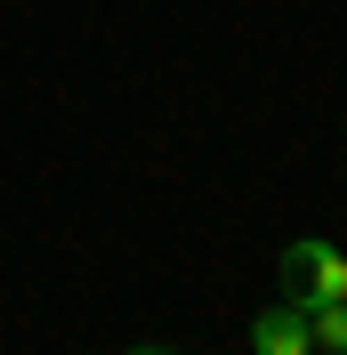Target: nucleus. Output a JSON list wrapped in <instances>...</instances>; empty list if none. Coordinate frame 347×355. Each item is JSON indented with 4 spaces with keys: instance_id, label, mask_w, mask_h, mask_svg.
<instances>
[{
    "instance_id": "nucleus-1",
    "label": "nucleus",
    "mask_w": 347,
    "mask_h": 355,
    "mask_svg": "<svg viewBox=\"0 0 347 355\" xmlns=\"http://www.w3.org/2000/svg\"><path fill=\"white\" fill-rule=\"evenodd\" d=\"M275 275H282V299H291L299 315H315V307H331V299H347V250H339V243H315V234L282 250Z\"/></svg>"
},
{
    "instance_id": "nucleus-2",
    "label": "nucleus",
    "mask_w": 347,
    "mask_h": 355,
    "mask_svg": "<svg viewBox=\"0 0 347 355\" xmlns=\"http://www.w3.org/2000/svg\"><path fill=\"white\" fill-rule=\"evenodd\" d=\"M251 347L259 355H315V331H307V315L282 299V307H266L259 323H251Z\"/></svg>"
},
{
    "instance_id": "nucleus-3",
    "label": "nucleus",
    "mask_w": 347,
    "mask_h": 355,
    "mask_svg": "<svg viewBox=\"0 0 347 355\" xmlns=\"http://www.w3.org/2000/svg\"><path fill=\"white\" fill-rule=\"evenodd\" d=\"M307 331H315V347H323V355H347V299L315 307V315H307Z\"/></svg>"
},
{
    "instance_id": "nucleus-4",
    "label": "nucleus",
    "mask_w": 347,
    "mask_h": 355,
    "mask_svg": "<svg viewBox=\"0 0 347 355\" xmlns=\"http://www.w3.org/2000/svg\"><path fill=\"white\" fill-rule=\"evenodd\" d=\"M137 355H170V347H137Z\"/></svg>"
}]
</instances>
